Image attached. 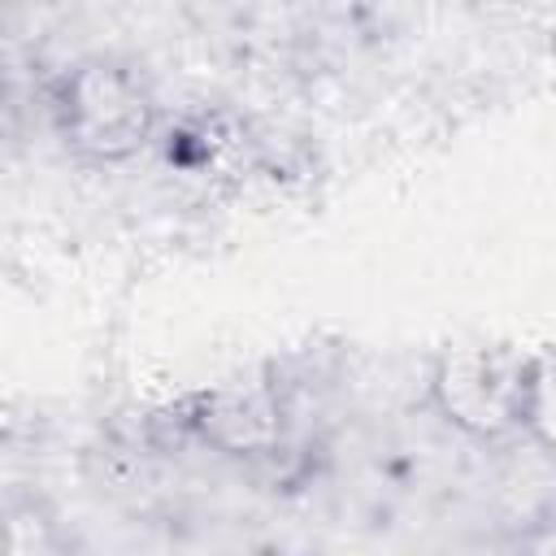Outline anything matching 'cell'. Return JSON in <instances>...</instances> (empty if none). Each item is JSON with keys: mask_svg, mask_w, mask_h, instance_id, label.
Returning <instances> with one entry per match:
<instances>
[{"mask_svg": "<svg viewBox=\"0 0 556 556\" xmlns=\"http://www.w3.org/2000/svg\"><path fill=\"white\" fill-rule=\"evenodd\" d=\"M426 404L465 443L552 447L547 352H521L513 343H447L426 365Z\"/></svg>", "mask_w": 556, "mask_h": 556, "instance_id": "cell-1", "label": "cell"}, {"mask_svg": "<svg viewBox=\"0 0 556 556\" xmlns=\"http://www.w3.org/2000/svg\"><path fill=\"white\" fill-rule=\"evenodd\" d=\"M43 109L61 148L87 165L135 161L161 126V104L148 78L113 56H83L65 65L48 83Z\"/></svg>", "mask_w": 556, "mask_h": 556, "instance_id": "cell-2", "label": "cell"}, {"mask_svg": "<svg viewBox=\"0 0 556 556\" xmlns=\"http://www.w3.org/2000/svg\"><path fill=\"white\" fill-rule=\"evenodd\" d=\"M182 430L222 460L269 465L291 443V404L278 382H222L182 404Z\"/></svg>", "mask_w": 556, "mask_h": 556, "instance_id": "cell-3", "label": "cell"}, {"mask_svg": "<svg viewBox=\"0 0 556 556\" xmlns=\"http://www.w3.org/2000/svg\"><path fill=\"white\" fill-rule=\"evenodd\" d=\"M56 26V0H0V78L35 70Z\"/></svg>", "mask_w": 556, "mask_h": 556, "instance_id": "cell-4", "label": "cell"}]
</instances>
